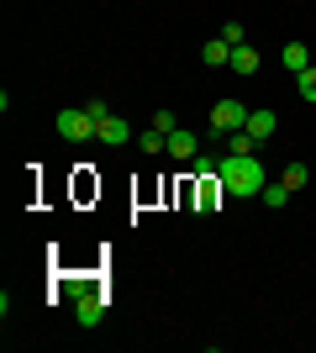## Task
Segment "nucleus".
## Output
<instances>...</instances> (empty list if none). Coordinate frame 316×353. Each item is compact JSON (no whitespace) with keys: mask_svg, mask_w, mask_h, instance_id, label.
Masks as SVG:
<instances>
[{"mask_svg":"<svg viewBox=\"0 0 316 353\" xmlns=\"http://www.w3.org/2000/svg\"><path fill=\"white\" fill-rule=\"evenodd\" d=\"M216 179H222V190H227V195H238V201H253V195L269 185V179H264V163H258V153H253V159H232V153H227V159L216 163Z\"/></svg>","mask_w":316,"mask_h":353,"instance_id":"obj_1","label":"nucleus"},{"mask_svg":"<svg viewBox=\"0 0 316 353\" xmlns=\"http://www.w3.org/2000/svg\"><path fill=\"white\" fill-rule=\"evenodd\" d=\"M206 121H211V137L222 143L227 132H242V121H248V105H238V101H216Z\"/></svg>","mask_w":316,"mask_h":353,"instance_id":"obj_2","label":"nucleus"},{"mask_svg":"<svg viewBox=\"0 0 316 353\" xmlns=\"http://www.w3.org/2000/svg\"><path fill=\"white\" fill-rule=\"evenodd\" d=\"M59 137L63 143H85V137H95V117L85 111V105H69V111H59Z\"/></svg>","mask_w":316,"mask_h":353,"instance_id":"obj_3","label":"nucleus"},{"mask_svg":"<svg viewBox=\"0 0 316 353\" xmlns=\"http://www.w3.org/2000/svg\"><path fill=\"white\" fill-rule=\"evenodd\" d=\"M95 137H101L105 148H121V143H132V121H121L116 111H111V117H105L101 127H95Z\"/></svg>","mask_w":316,"mask_h":353,"instance_id":"obj_4","label":"nucleus"},{"mask_svg":"<svg viewBox=\"0 0 316 353\" xmlns=\"http://www.w3.org/2000/svg\"><path fill=\"white\" fill-rule=\"evenodd\" d=\"M200 153V137L196 132H185V127H174V132H169V159L174 163H190Z\"/></svg>","mask_w":316,"mask_h":353,"instance_id":"obj_5","label":"nucleus"},{"mask_svg":"<svg viewBox=\"0 0 316 353\" xmlns=\"http://www.w3.org/2000/svg\"><path fill=\"white\" fill-rule=\"evenodd\" d=\"M274 127H280V117H274L269 105H258V111H248V121H242V132H253L258 143H269V137H274Z\"/></svg>","mask_w":316,"mask_h":353,"instance_id":"obj_6","label":"nucleus"},{"mask_svg":"<svg viewBox=\"0 0 316 353\" xmlns=\"http://www.w3.org/2000/svg\"><path fill=\"white\" fill-rule=\"evenodd\" d=\"M74 322H79V327H101V322H105V295H79Z\"/></svg>","mask_w":316,"mask_h":353,"instance_id":"obj_7","label":"nucleus"},{"mask_svg":"<svg viewBox=\"0 0 316 353\" xmlns=\"http://www.w3.org/2000/svg\"><path fill=\"white\" fill-rule=\"evenodd\" d=\"M280 63H285L290 74H306V69H311V53H306V43H285V53H280Z\"/></svg>","mask_w":316,"mask_h":353,"instance_id":"obj_8","label":"nucleus"},{"mask_svg":"<svg viewBox=\"0 0 316 353\" xmlns=\"http://www.w3.org/2000/svg\"><path fill=\"white\" fill-rule=\"evenodd\" d=\"M222 143H227V153H232V159H253L258 137H253V132H227Z\"/></svg>","mask_w":316,"mask_h":353,"instance_id":"obj_9","label":"nucleus"},{"mask_svg":"<svg viewBox=\"0 0 316 353\" xmlns=\"http://www.w3.org/2000/svg\"><path fill=\"white\" fill-rule=\"evenodd\" d=\"M227 69H232V74H258V53H253V48H232V63H227Z\"/></svg>","mask_w":316,"mask_h":353,"instance_id":"obj_10","label":"nucleus"},{"mask_svg":"<svg viewBox=\"0 0 316 353\" xmlns=\"http://www.w3.org/2000/svg\"><path fill=\"white\" fill-rule=\"evenodd\" d=\"M200 59H206L211 69H222V63H232V43H222V37H216V43L200 48Z\"/></svg>","mask_w":316,"mask_h":353,"instance_id":"obj_11","label":"nucleus"},{"mask_svg":"<svg viewBox=\"0 0 316 353\" xmlns=\"http://www.w3.org/2000/svg\"><path fill=\"white\" fill-rule=\"evenodd\" d=\"M258 195H264V206H274V211H280V206H285V201H290V185H285V179H280V185H264V190H258Z\"/></svg>","mask_w":316,"mask_h":353,"instance_id":"obj_12","label":"nucleus"},{"mask_svg":"<svg viewBox=\"0 0 316 353\" xmlns=\"http://www.w3.org/2000/svg\"><path fill=\"white\" fill-rule=\"evenodd\" d=\"M295 90H301V101H311V105H316V63H311L306 74H295Z\"/></svg>","mask_w":316,"mask_h":353,"instance_id":"obj_13","label":"nucleus"},{"mask_svg":"<svg viewBox=\"0 0 316 353\" xmlns=\"http://www.w3.org/2000/svg\"><path fill=\"white\" fill-rule=\"evenodd\" d=\"M280 179H285L290 190H301V185H306V163H290V169H285V174H280Z\"/></svg>","mask_w":316,"mask_h":353,"instance_id":"obj_14","label":"nucleus"},{"mask_svg":"<svg viewBox=\"0 0 316 353\" xmlns=\"http://www.w3.org/2000/svg\"><path fill=\"white\" fill-rule=\"evenodd\" d=\"M153 127H158V132H174V127H180V121H174V111H153Z\"/></svg>","mask_w":316,"mask_h":353,"instance_id":"obj_15","label":"nucleus"},{"mask_svg":"<svg viewBox=\"0 0 316 353\" xmlns=\"http://www.w3.org/2000/svg\"><path fill=\"white\" fill-rule=\"evenodd\" d=\"M85 111H90V117H95V127H101V121H105V117H111V105H105V101H101V95H95V101H90V105H85Z\"/></svg>","mask_w":316,"mask_h":353,"instance_id":"obj_16","label":"nucleus"},{"mask_svg":"<svg viewBox=\"0 0 316 353\" xmlns=\"http://www.w3.org/2000/svg\"><path fill=\"white\" fill-rule=\"evenodd\" d=\"M222 43H232V48L242 43V21H227V27H222Z\"/></svg>","mask_w":316,"mask_h":353,"instance_id":"obj_17","label":"nucleus"},{"mask_svg":"<svg viewBox=\"0 0 316 353\" xmlns=\"http://www.w3.org/2000/svg\"><path fill=\"white\" fill-rule=\"evenodd\" d=\"M190 163H196V174H216V159H211V153H196Z\"/></svg>","mask_w":316,"mask_h":353,"instance_id":"obj_18","label":"nucleus"}]
</instances>
